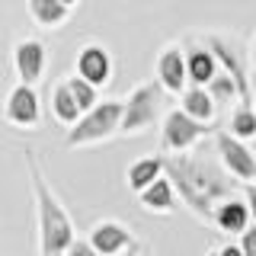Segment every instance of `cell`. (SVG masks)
Here are the masks:
<instances>
[{
  "mask_svg": "<svg viewBox=\"0 0 256 256\" xmlns=\"http://www.w3.org/2000/svg\"><path fill=\"white\" fill-rule=\"evenodd\" d=\"M166 176L180 192V202L205 224L214 221V208L224 198H230L237 189V180L221 166V160H212L205 154H196V150L166 157Z\"/></svg>",
  "mask_w": 256,
  "mask_h": 256,
  "instance_id": "cell-1",
  "label": "cell"
},
{
  "mask_svg": "<svg viewBox=\"0 0 256 256\" xmlns=\"http://www.w3.org/2000/svg\"><path fill=\"white\" fill-rule=\"evenodd\" d=\"M26 166H29V182L32 196H36V218H38V250L45 253H64L77 240L74 221H70L68 208L61 205V198L54 196V189L48 186L42 166L32 150H26Z\"/></svg>",
  "mask_w": 256,
  "mask_h": 256,
  "instance_id": "cell-2",
  "label": "cell"
},
{
  "mask_svg": "<svg viewBox=\"0 0 256 256\" xmlns=\"http://www.w3.org/2000/svg\"><path fill=\"white\" fill-rule=\"evenodd\" d=\"M122 118H125V100H102L64 134V148L74 150L116 138V134H122Z\"/></svg>",
  "mask_w": 256,
  "mask_h": 256,
  "instance_id": "cell-3",
  "label": "cell"
},
{
  "mask_svg": "<svg viewBox=\"0 0 256 256\" xmlns=\"http://www.w3.org/2000/svg\"><path fill=\"white\" fill-rule=\"evenodd\" d=\"M212 132H214V125L198 122V118H192L189 112H182V109H170L164 116V122H160V148H164L166 154H189V150Z\"/></svg>",
  "mask_w": 256,
  "mask_h": 256,
  "instance_id": "cell-4",
  "label": "cell"
},
{
  "mask_svg": "<svg viewBox=\"0 0 256 256\" xmlns=\"http://www.w3.org/2000/svg\"><path fill=\"white\" fill-rule=\"evenodd\" d=\"M160 96L164 86L160 84H138L125 100V118H122V134L125 138H138L148 132L160 116Z\"/></svg>",
  "mask_w": 256,
  "mask_h": 256,
  "instance_id": "cell-5",
  "label": "cell"
},
{
  "mask_svg": "<svg viewBox=\"0 0 256 256\" xmlns=\"http://www.w3.org/2000/svg\"><path fill=\"white\" fill-rule=\"evenodd\" d=\"M214 154H218L221 166L228 170L234 180L244 182H256V154L250 150V144L234 138L230 132H214Z\"/></svg>",
  "mask_w": 256,
  "mask_h": 256,
  "instance_id": "cell-6",
  "label": "cell"
},
{
  "mask_svg": "<svg viewBox=\"0 0 256 256\" xmlns=\"http://www.w3.org/2000/svg\"><path fill=\"white\" fill-rule=\"evenodd\" d=\"M4 122L13 128H22V132H32V128L42 125V100H38L36 86L29 84H16L10 93H6L4 102Z\"/></svg>",
  "mask_w": 256,
  "mask_h": 256,
  "instance_id": "cell-7",
  "label": "cell"
},
{
  "mask_svg": "<svg viewBox=\"0 0 256 256\" xmlns=\"http://www.w3.org/2000/svg\"><path fill=\"white\" fill-rule=\"evenodd\" d=\"M157 84L164 86V93H170V96H182L189 90V61H186V48L182 45H164L157 52Z\"/></svg>",
  "mask_w": 256,
  "mask_h": 256,
  "instance_id": "cell-8",
  "label": "cell"
},
{
  "mask_svg": "<svg viewBox=\"0 0 256 256\" xmlns=\"http://www.w3.org/2000/svg\"><path fill=\"white\" fill-rule=\"evenodd\" d=\"M74 74L77 77H84V80H90L93 86H109L112 84V77H116V61H112V52L106 45H100V42H86V45H80V52H77V58H74Z\"/></svg>",
  "mask_w": 256,
  "mask_h": 256,
  "instance_id": "cell-9",
  "label": "cell"
},
{
  "mask_svg": "<svg viewBox=\"0 0 256 256\" xmlns=\"http://www.w3.org/2000/svg\"><path fill=\"white\" fill-rule=\"evenodd\" d=\"M45 68H48V48L42 38H20L13 45V70L20 84L36 86L45 77Z\"/></svg>",
  "mask_w": 256,
  "mask_h": 256,
  "instance_id": "cell-10",
  "label": "cell"
},
{
  "mask_svg": "<svg viewBox=\"0 0 256 256\" xmlns=\"http://www.w3.org/2000/svg\"><path fill=\"white\" fill-rule=\"evenodd\" d=\"M202 38L208 42V48L214 52V58H218L221 70H224V74H230V77H234V84L240 86V100H244V102H253L250 77H246V68H244V61H240L234 42H230L228 36H221V32H208V36H202Z\"/></svg>",
  "mask_w": 256,
  "mask_h": 256,
  "instance_id": "cell-11",
  "label": "cell"
},
{
  "mask_svg": "<svg viewBox=\"0 0 256 256\" xmlns=\"http://www.w3.org/2000/svg\"><path fill=\"white\" fill-rule=\"evenodd\" d=\"M186 61H189V84L192 86H208L221 74V64L214 58V52L208 48L205 38H198V36L186 38Z\"/></svg>",
  "mask_w": 256,
  "mask_h": 256,
  "instance_id": "cell-12",
  "label": "cell"
},
{
  "mask_svg": "<svg viewBox=\"0 0 256 256\" xmlns=\"http://www.w3.org/2000/svg\"><path fill=\"white\" fill-rule=\"evenodd\" d=\"M86 237L100 250V256H125L134 244L132 228H125L122 221H100V224H93V230Z\"/></svg>",
  "mask_w": 256,
  "mask_h": 256,
  "instance_id": "cell-13",
  "label": "cell"
},
{
  "mask_svg": "<svg viewBox=\"0 0 256 256\" xmlns=\"http://www.w3.org/2000/svg\"><path fill=\"white\" fill-rule=\"evenodd\" d=\"M212 224L228 237H244L246 230L253 228V212H250V205H246L244 196H230L214 208V221Z\"/></svg>",
  "mask_w": 256,
  "mask_h": 256,
  "instance_id": "cell-14",
  "label": "cell"
},
{
  "mask_svg": "<svg viewBox=\"0 0 256 256\" xmlns=\"http://www.w3.org/2000/svg\"><path fill=\"white\" fill-rule=\"evenodd\" d=\"M164 176H166V154H144L138 160H132V166H128V173H125V182L134 196H141L144 189L154 186Z\"/></svg>",
  "mask_w": 256,
  "mask_h": 256,
  "instance_id": "cell-15",
  "label": "cell"
},
{
  "mask_svg": "<svg viewBox=\"0 0 256 256\" xmlns=\"http://www.w3.org/2000/svg\"><path fill=\"white\" fill-rule=\"evenodd\" d=\"M48 109H52V118L58 122L61 128H74L80 118H84V109L77 106V100H74V93H70V84L68 80H58L54 84V90L48 93Z\"/></svg>",
  "mask_w": 256,
  "mask_h": 256,
  "instance_id": "cell-16",
  "label": "cell"
},
{
  "mask_svg": "<svg viewBox=\"0 0 256 256\" xmlns=\"http://www.w3.org/2000/svg\"><path fill=\"white\" fill-rule=\"evenodd\" d=\"M138 202H141V208H148L150 214H173L176 202H180V192H176L170 176H164V180H157L154 186H148L141 192Z\"/></svg>",
  "mask_w": 256,
  "mask_h": 256,
  "instance_id": "cell-17",
  "label": "cell"
},
{
  "mask_svg": "<svg viewBox=\"0 0 256 256\" xmlns=\"http://www.w3.org/2000/svg\"><path fill=\"white\" fill-rule=\"evenodd\" d=\"M180 109L189 112L198 122H208V125H214V118H218V102L212 100L208 86H189V90L180 96Z\"/></svg>",
  "mask_w": 256,
  "mask_h": 256,
  "instance_id": "cell-18",
  "label": "cell"
},
{
  "mask_svg": "<svg viewBox=\"0 0 256 256\" xmlns=\"http://www.w3.org/2000/svg\"><path fill=\"white\" fill-rule=\"evenodd\" d=\"M29 16L42 29H58L70 20V6H64L61 0H29Z\"/></svg>",
  "mask_w": 256,
  "mask_h": 256,
  "instance_id": "cell-19",
  "label": "cell"
},
{
  "mask_svg": "<svg viewBox=\"0 0 256 256\" xmlns=\"http://www.w3.org/2000/svg\"><path fill=\"white\" fill-rule=\"evenodd\" d=\"M228 132L240 141H253L256 138V109L253 102H240L230 112V122H228Z\"/></svg>",
  "mask_w": 256,
  "mask_h": 256,
  "instance_id": "cell-20",
  "label": "cell"
},
{
  "mask_svg": "<svg viewBox=\"0 0 256 256\" xmlns=\"http://www.w3.org/2000/svg\"><path fill=\"white\" fill-rule=\"evenodd\" d=\"M208 93H212V100L218 102V109H228V106H240V86L234 84V77L230 74H221L212 80V84H208Z\"/></svg>",
  "mask_w": 256,
  "mask_h": 256,
  "instance_id": "cell-21",
  "label": "cell"
},
{
  "mask_svg": "<svg viewBox=\"0 0 256 256\" xmlns=\"http://www.w3.org/2000/svg\"><path fill=\"white\" fill-rule=\"evenodd\" d=\"M68 84H70V93H74L77 106L84 109V116L102 102V100H100V86H93L90 80H84V77H77V74H74V77H68Z\"/></svg>",
  "mask_w": 256,
  "mask_h": 256,
  "instance_id": "cell-22",
  "label": "cell"
},
{
  "mask_svg": "<svg viewBox=\"0 0 256 256\" xmlns=\"http://www.w3.org/2000/svg\"><path fill=\"white\" fill-rule=\"evenodd\" d=\"M64 253H68V256H100V250L90 244V237H77Z\"/></svg>",
  "mask_w": 256,
  "mask_h": 256,
  "instance_id": "cell-23",
  "label": "cell"
},
{
  "mask_svg": "<svg viewBox=\"0 0 256 256\" xmlns=\"http://www.w3.org/2000/svg\"><path fill=\"white\" fill-rule=\"evenodd\" d=\"M237 244L244 246V256H256V224H253V228H250L244 237L237 240Z\"/></svg>",
  "mask_w": 256,
  "mask_h": 256,
  "instance_id": "cell-24",
  "label": "cell"
},
{
  "mask_svg": "<svg viewBox=\"0 0 256 256\" xmlns=\"http://www.w3.org/2000/svg\"><path fill=\"white\" fill-rule=\"evenodd\" d=\"M244 198H246V205H250V212H253V224H256V182H244Z\"/></svg>",
  "mask_w": 256,
  "mask_h": 256,
  "instance_id": "cell-25",
  "label": "cell"
},
{
  "mask_svg": "<svg viewBox=\"0 0 256 256\" xmlns=\"http://www.w3.org/2000/svg\"><path fill=\"white\" fill-rule=\"evenodd\" d=\"M221 256H244V246H240V244H224Z\"/></svg>",
  "mask_w": 256,
  "mask_h": 256,
  "instance_id": "cell-26",
  "label": "cell"
},
{
  "mask_svg": "<svg viewBox=\"0 0 256 256\" xmlns=\"http://www.w3.org/2000/svg\"><path fill=\"white\" fill-rule=\"evenodd\" d=\"M125 256H154V253H150L144 244H138V240H134V244H132V250H128Z\"/></svg>",
  "mask_w": 256,
  "mask_h": 256,
  "instance_id": "cell-27",
  "label": "cell"
},
{
  "mask_svg": "<svg viewBox=\"0 0 256 256\" xmlns=\"http://www.w3.org/2000/svg\"><path fill=\"white\" fill-rule=\"evenodd\" d=\"M250 64H253V70H256V38H253V45H250Z\"/></svg>",
  "mask_w": 256,
  "mask_h": 256,
  "instance_id": "cell-28",
  "label": "cell"
},
{
  "mask_svg": "<svg viewBox=\"0 0 256 256\" xmlns=\"http://www.w3.org/2000/svg\"><path fill=\"white\" fill-rule=\"evenodd\" d=\"M61 4H64V6H70V10H74V6L80 4V0H61Z\"/></svg>",
  "mask_w": 256,
  "mask_h": 256,
  "instance_id": "cell-29",
  "label": "cell"
},
{
  "mask_svg": "<svg viewBox=\"0 0 256 256\" xmlns=\"http://www.w3.org/2000/svg\"><path fill=\"white\" fill-rule=\"evenodd\" d=\"M205 256H221V250H208V253H205Z\"/></svg>",
  "mask_w": 256,
  "mask_h": 256,
  "instance_id": "cell-30",
  "label": "cell"
},
{
  "mask_svg": "<svg viewBox=\"0 0 256 256\" xmlns=\"http://www.w3.org/2000/svg\"><path fill=\"white\" fill-rule=\"evenodd\" d=\"M45 256H68V253H45Z\"/></svg>",
  "mask_w": 256,
  "mask_h": 256,
  "instance_id": "cell-31",
  "label": "cell"
},
{
  "mask_svg": "<svg viewBox=\"0 0 256 256\" xmlns=\"http://www.w3.org/2000/svg\"><path fill=\"white\" fill-rule=\"evenodd\" d=\"M253 109H256V93H253Z\"/></svg>",
  "mask_w": 256,
  "mask_h": 256,
  "instance_id": "cell-32",
  "label": "cell"
}]
</instances>
